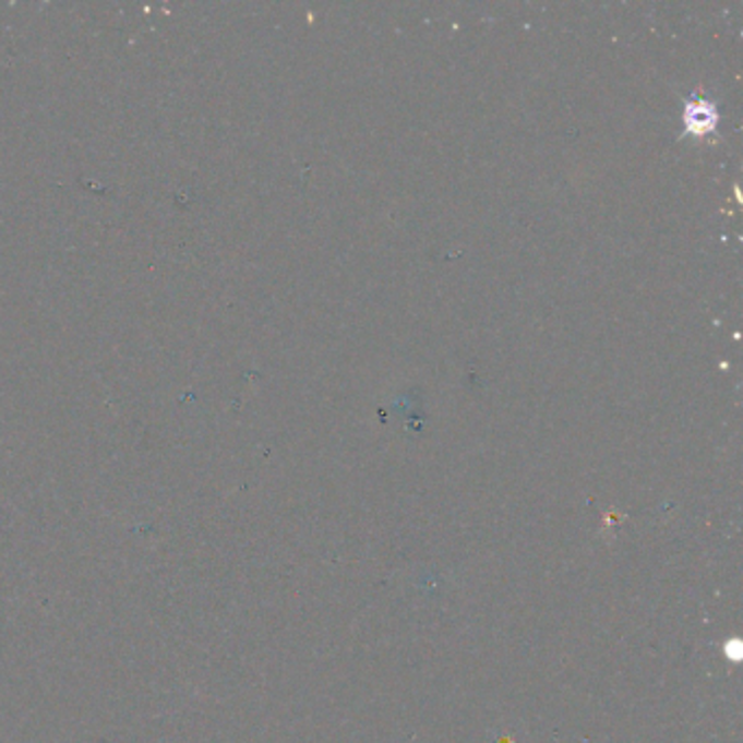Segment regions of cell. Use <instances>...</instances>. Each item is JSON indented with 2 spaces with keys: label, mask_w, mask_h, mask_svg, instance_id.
<instances>
[{
  "label": "cell",
  "mask_w": 743,
  "mask_h": 743,
  "mask_svg": "<svg viewBox=\"0 0 743 743\" xmlns=\"http://www.w3.org/2000/svg\"><path fill=\"white\" fill-rule=\"evenodd\" d=\"M685 133L687 135H696V137H705L709 133H714L718 129L720 122V113L716 103L707 100V98H690L685 105Z\"/></svg>",
  "instance_id": "obj_1"
}]
</instances>
